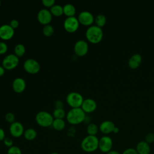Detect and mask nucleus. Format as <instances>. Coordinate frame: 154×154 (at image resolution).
Listing matches in <instances>:
<instances>
[{"label": "nucleus", "mask_w": 154, "mask_h": 154, "mask_svg": "<svg viewBox=\"0 0 154 154\" xmlns=\"http://www.w3.org/2000/svg\"><path fill=\"white\" fill-rule=\"evenodd\" d=\"M82 150L87 153H92L99 149V138L96 135H87L81 142Z\"/></svg>", "instance_id": "7ed1b4c3"}, {"label": "nucleus", "mask_w": 154, "mask_h": 154, "mask_svg": "<svg viewBox=\"0 0 154 154\" xmlns=\"http://www.w3.org/2000/svg\"><path fill=\"white\" fill-rule=\"evenodd\" d=\"M35 120L38 125L43 128H48L52 126L54 120L53 116L48 111H40L35 115Z\"/></svg>", "instance_id": "20e7f679"}, {"label": "nucleus", "mask_w": 154, "mask_h": 154, "mask_svg": "<svg viewBox=\"0 0 154 154\" xmlns=\"http://www.w3.org/2000/svg\"><path fill=\"white\" fill-rule=\"evenodd\" d=\"M51 154H59L58 153L56 152H52Z\"/></svg>", "instance_id": "79ce46f5"}, {"label": "nucleus", "mask_w": 154, "mask_h": 154, "mask_svg": "<svg viewBox=\"0 0 154 154\" xmlns=\"http://www.w3.org/2000/svg\"><path fill=\"white\" fill-rule=\"evenodd\" d=\"M52 15L56 16V17H59L61 16L63 13V7L59 4H55L54 5L51 9L49 10Z\"/></svg>", "instance_id": "5701e85b"}, {"label": "nucleus", "mask_w": 154, "mask_h": 154, "mask_svg": "<svg viewBox=\"0 0 154 154\" xmlns=\"http://www.w3.org/2000/svg\"><path fill=\"white\" fill-rule=\"evenodd\" d=\"M116 127L114 123L110 120H105L102 122L99 126V131L104 134H109L113 132V130Z\"/></svg>", "instance_id": "f3484780"}, {"label": "nucleus", "mask_w": 154, "mask_h": 154, "mask_svg": "<svg viewBox=\"0 0 154 154\" xmlns=\"http://www.w3.org/2000/svg\"><path fill=\"white\" fill-rule=\"evenodd\" d=\"M19 63V58L14 54H10L5 56L2 61V66L5 70H10L15 69Z\"/></svg>", "instance_id": "423d86ee"}, {"label": "nucleus", "mask_w": 154, "mask_h": 154, "mask_svg": "<svg viewBox=\"0 0 154 154\" xmlns=\"http://www.w3.org/2000/svg\"><path fill=\"white\" fill-rule=\"evenodd\" d=\"M14 35V29L9 24L0 26V38L2 40H9Z\"/></svg>", "instance_id": "4468645a"}, {"label": "nucleus", "mask_w": 154, "mask_h": 154, "mask_svg": "<svg viewBox=\"0 0 154 154\" xmlns=\"http://www.w3.org/2000/svg\"><path fill=\"white\" fill-rule=\"evenodd\" d=\"M4 144L8 148H10L13 146V141L10 137H5L3 141Z\"/></svg>", "instance_id": "2f4dec72"}, {"label": "nucleus", "mask_w": 154, "mask_h": 154, "mask_svg": "<svg viewBox=\"0 0 154 154\" xmlns=\"http://www.w3.org/2000/svg\"><path fill=\"white\" fill-rule=\"evenodd\" d=\"M119 132V128L117 127V126H116V127L114 128V130H113V132L115 133V134H117V133H118Z\"/></svg>", "instance_id": "a19ab883"}, {"label": "nucleus", "mask_w": 154, "mask_h": 154, "mask_svg": "<svg viewBox=\"0 0 154 154\" xmlns=\"http://www.w3.org/2000/svg\"><path fill=\"white\" fill-rule=\"evenodd\" d=\"M142 62V57L140 54H133L128 60V66L132 69L138 68Z\"/></svg>", "instance_id": "a211bd4d"}, {"label": "nucleus", "mask_w": 154, "mask_h": 154, "mask_svg": "<svg viewBox=\"0 0 154 154\" xmlns=\"http://www.w3.org/2000/svg\"><path fill=\"white\" fill-rule=\"evenodd\" d=\"M37 18L40 23L46 25L49 24L52 21V15L49 10L43 8L38 11Z\"/></svg>", "instance_id": "9b49d317"}, {"label": "nucleus", "mask_w": 154, "mask_h": 154, "mask_svg": "<svg viewBox=\"0 0 154 154\" xmlns=\"http://www.w3.org/2000/svg\"><path fill=\"white\" fill-rule=\"evenodd\" d=\"M63 13L67 16V17L75 16L76 13V8L72 4H66L63 6Z\"/></svg>", "instance_id": "aec40b11"}, {"label": "nucleus", "mask_w": 154, "mask_h": 154, "mask_svg": "<svg viewBox=\"0 0 154 154\" xmlns=\"http://www.w3.org/2000/svg\"><path fill=\"white\" fill-rule=\"evenodd\" d=\"M5 137V132L4 130L2 128H0V141H4Z\"/></svg>", "instance_id": "4c0bfd02"}, {"label": "nucleus", "mask_w": 154, "mask_h": 154, "mask_svg": "<svg viewBox=\"0 0 154 154\" xmlns=\"http://www.w3.org/2000/svg\"><path fill=\"white\" fill-rule=\"evenodd\" d=\"M81 108L85 113H91L96 109L97 103L94 99L87 98L84 99Z\"/></svg>", "instance_id": "2eb2a0df"}, {"label": "nucleus", "mask_w": 154, "mask_h": 154, "mask_svg": "<svg viewBox=\"0 0 154 154\" xmlns=\"http://www.w3.org/2000/svg\"><path fill=\"white\" fill-rule=\"evenodd\" d=\"M99 129L97 125L95 123H91L88 125L87 127V132L88 135H96Z\"/></svg>", "instance_id": "a878e982"}, {"label": "nucleus", "mask_w": 154, "mask_h": 154, "mask_svg": "<svg viewBox=\"0 0 154 154\" xmlns=\"http://www.w3.org/2000/svg\"><path fill=\"white\" fill-rule=\"evenodd\" d=\"M122 154H138L137 150H135V149L130 147V148H128L126 149H125Z\"/></svg>", "instance_id": "f704fd0d"}, {"label": "nucleus", "mask_w": 154, "mask_h": 154, "mask_svg": "<svg viewBox=\"0 0 154 154\" xmlns=\"http://www.w3.org/2000/svg\"><path fill=\"white\" fill-rule=\"evenodd\" d=\"M24 70L29 74L34 75L37 73L40 70V65L39 63L35 59L28 58L23 64Z\"/></svg>", "instance_id": "0eeeda50"}, {"label": "nucleus", "mask_w": 154, "mask_h": 154, "mask_svg": "<svg viewBox=\"0 0 154 154\" xmlns=\"http://www.w3.org/2000/svg\"><path fill=\"white\" fill-rule=\"evenodd\" d=\"M66 120L71 125H76L82 123L85 119V112L81 108H71L66 114Z\"/></svg>", "instance_id": "f257e3e1"}, {"label": "nucleus", "mask_w": 154, "mask_h": 154, "mask_svg": "<svg viewBox=\"0 0 154 154\" xmlns=\"http://www.w3.org/2000/svg\"><path fill=\"white\" fill-rule=\"evenodd\" d=\"M0 152H1V144H0Z\"/></svg>", "instance_id": "c03bdc74"}, {"label": "nucleus", "mask_w": 154, "mask_h": 154, "mask_svg": "<svg viewBox=\"0 0 154 154\" xmlns=\"http://www.w3.org/2000/svg\"><path fill=\"white\" fill-rule=\"evenodd\" d=\"M94 22L96 23V25L102 28L106 24V17L103 14H99L94 17Z\"/></svg>", "instance_id": "393cba45"}, {"label": "nucleus", "mask_w": 154, "mask_h": 154, "mask_svg": "<svg viewBox=\"0 0 154 154\" xmlns=\"http://www.w3.org/2000/svg\"><path fill=\"white\" fill-rule=\"evenodd\" d=\"M106 154H120V153L117 150H111L109 152H108V153H106Z\"/></svg>", "instance_id": "ea45409f"}, {"label": "nucleus", "mask_w": 154, "mask_h": 154, "mask_svg": "<svg viewBox=\"0 0 154 154\" xmlns=\"http://www.w3.org/2000/svg\"><path fill=\"white\" fill-rule=\"evenodd\" d=\"M42 2L45 7L51 8L54 5H55V1L54 0H42Z\"/></svg>", "instance_id": "72a5a7b5"}, {"label": "nucleus", "mask_w": 154, "mask_h": 154, "mask_svg": "<svg viewBox=\"0 0 154 154\" xmlns=\"http://www.w3.org/2000/svg\"><path fill=\"white\" fill-rule=\"evenodd\" d=\"M5 120L11 124L13 123H14L15 121V119H16V117H15V116L14 114L13 113V112H7L5 116Z\"/></svg>", "instance_id": "c756f323"}, {"label": "nucleus", "mask_w": 154, "mask_h": 154, "mask_svg": "<svg viewBox=\"0 0 154 154\" xmlns=\"http://www.w3.org/2000/svg\"><path fill=\"white\" fill-rule=\"evenodd\" d=\"M79 26L78 19L75 16L67 17L64 21L63 26L64 29L70 33L76 32Z\"/></svg>", "instance_id": "6e6552de"}, {"label": "nucleus", "mask_w": 154, "mask_h": 154, "mask_svg": "<svg viewBox=\"0 0 154 154\" xmlns=\"http://www.w3.org/2000/svg\"><path fill=\"white\" fill-rule=\"evenodd\" d=\"M84 98L82 94L76 91H72L66 96V102L72 108H81Z\"/></svg>", "instance_id": "39448f33"}, {"label": "nucleus", "mask_w": 154, "mask_h": 154, "mask_svg": "<svg viewBox=\"0 0 154 154\" xmlns=\"http://www.w3.org/2000/svg\"><path fill=\"white\" fill-rule=\"evenodd\" d=\"M24 127L19 122H14L10 124L9 127V132L10 135L14 138H19L23 135Z\"/></svg>", "instance_id": "ddd939ff"}, {"label": "nucleus", "mask_w": 154, "mask_h": 154, "mask_svg": "<svg viewBox=\"0 0 154 154\" xmlns=\"http://www.w3.org/2000/svg\"><path fill=\"white\" fill-rule=\"evenodd\" d=\"M112 145V140L109 136L105 135L99 139V149L103 153H106L111 151Z\"/></svg>", "instance_id": "1a4fd4ad"}, {"label": "nucleus", "mask_w": 154, "mask_h": 154, "mask_svg": "<svg viewBox=\"0 0 154 154\" xmlns=\"http://www.w3.org/2000/svg\"><path fill=\"white\" fill-rule=\"evenodd\" d=\"M5 71V69L3 67V66H0V76H2L4 75Z\"/></svg>", "instance_id": "58836bf2"}, {"label": "nucleus", "mask_w": 154, "mask_h": 154, "mask_svg": "<svg viewBox=\"0 0 154 154\" xmlns=\"http://www.w3.org/2000/svg\"><path fill=\"white\" fill-rule=\"evenodd\" d=\"M78 19L82 25L91 26L94 21V17L91 13L88 11H82L79 13L78 16Z\"/></svg>", "instance_id": "9d476101"}, {"label": "nucleus", "mask_w": 154, "mask_h": 154, "mask_svg": "<svg viewBox=\"0 0 154 154\" xmlns=\"http://www.w3.org/2000/svg\"><path fill=\"white\" fill-rule=\"evenodd\" d=\"M12 88L16 93H22L26 88V82L25 79L20 77L15 78L12 82Z\"/></svg>", "instance_id": "dca6fc26"}, {"label": "nucleus", "mask_w": 154, "mask_h": 154, "mask_svg": "<svg viewBox=\"0 0 154 154\" xmlns=\"http://www.w3.org/2000/svg\"><path fill=\"white\" fill-rule=\"evenodd\" d=\"M9 25L14 29H16L19 26V21L17 19H13L10 20Z\"/></svg>", "instance_id": "c9c22d12"}, {"label": "nucleus", "mask_w": 154, "mask_h": 154, "mask_svg": "<svg viewBox=\"0 0 154 154\" xmlns=\"http://www.w3.org/2000/svg\"><path fill=\"white\" fill-rule=\"evenodd\" d=\"M23 137L25 140L28 141L34 140L37 135V131L33 128H28L25 130L23 133Z\"/></svg>", "instance_id": "4be33fe9"}, {"label": "nucleus", "mask_w": 154, "mask_h": 154, "mask_svg": "<svg viewBox=\"0 0 154 154\" xmlns=\"http://www.w3.org/2000/svg\"><path fill=\"white\" fill-rule=\"evenodd\" d=\"M103 32L102 28L96 25L90 26L86 30L85 37L87 40L94 44L99 43L103 38Z\"/></svg>", "instance_id": "f03ea898"}, {"label": "nucleus", "mask_w": 154, "mask_h": 154, "mask_svg": "<svg viewBox=\"0 0 154 154\" xmlns=\"http://www.w3.org/2000/svg\"><path fill=\"white\" fill-rule=\"evenodd\" d=\"M135 150L138 154H150V147L145 141H141L138 142L136 146Z\"/></svg>", "instance_id": "6ab92c4d"}, {"label": "nucleus", "mask_w": 154, "mask_h": 154, "mask_svg": "<svg viewBox=\"0 0 154 154\" xmlns=\"http://www.w3.org/2000/svg\"><path fill=\"white\" fill-rule=\"evenodd\" d=\"M26 52L25 46L22 43L17 44L14 48V53L17 57H22Z\"/></svg>", "instance_id": "b1692460"}, {"label": "nucleus", "mask_w": 154, "mask_h": 154, "mask_svg": "<svg viewBox=\"0 0 154 154\" xmlns=\"http://www.w3.org/2000/svg\"><path fill=\"white\" fill-rule=\"evenodd\" d=\"M52 126L54 129L57 131H61L65 128L66 122L64 119H54L52 124Z\"/></svg>", "instance_id": "412c9836"}, {"label": "nucleus", "mask_w": 154, "mask_h": 154, "mask_svg": "<svg viewBox=\"0 0 154 154\" xmlns=\"http://www.w3.org/2000/svg\"><path fill=\"white\" fill-rule=\"evenodd\" d=\"M74 52L79 57L85 55L88 51V45L84 40H79L74 45Z\"/></svg>", "instance_id": "f8f14e48"}, {"label": "nucleus", "mask_w": 154, "mask_h": 154, "mask_svg": "<svg viewBox=\"0 0 154 154\" xmlns=\"http://www.w3.org/2000/svg\"><path fill=\"white\" fill-rule=\"evenodd\" d=\"M1 1H0V6H1Z\"/></svg>", "instance_id": "37998d69"}, {"label": "nucleus", "mask_w": 154, "mask_h": 154, "mask_svg": "<svg viewBox=\"0 0 154 154\" xmlns=\"http://www.w3.org/2000/svg\"><path fill=\"white\" fill-rule=\"evenodd\" d=\"M7 154H22V152L20 147L16 146H13L8 149Z\"/></svg>", "instance_id": "c85d7f7f"}, {"label": "nucleus", "mask_w": 154, "mask_h": 154, "mask_svg": "<svg viewBox=\"0 0 154 154\" xmlns=\"http://www.w3.org/2000/svg\"><path fill=\"white\" fill-rule=\"evenodd\" d=\"M43 34L46 37H51L54 33V28L51 24L44 25L42 29Z\"/></svg>", "instance_id": "cd10ccee"}, {"label": "nucleus", "mask_w": 154, "mask_h": 154, "mask_svg": "<svg viewBox=\"0 0 154 154\" xmlns=\"http://www.w3.org/2000/svg\"><path fill=\"white\" fill-rule=\"evenodd\" d=\"M144 141L149 144L151 143H153L154 142V134L152 132L147 134L145 137Z\"/></svg>", "instance_id": "473e14b6"}, {"label": "nucleus", "mask_w": 154, "mask_h": 154, "mask_svg": "<svg viewBox=\"0 0 154 154\" xmlns=\"http://www.w3.org/2000/svg\"><path fill=\"white\" fill-rule=\"evenodd\" d=\"M0 154H1V153H0Z\"/></svg>", "instance_id": "a18cd8bd"}, {"label": "nucleus", "mask_w": 154, "mask_h": 154, "mask_svg": "<svg viewBox=\"0 0 154 154\" xmlns=\"http://www.w3.org/2000/svg\"><path fill=\"white\" fill-rule=\"evenodd\" d=\"M8 51V46L4 42H0V55L5 54Z\"/></svg>", "instance_id": "7c9ffc66"}, {"label": "nucleus", "mask_w": 154, "mask_h": 154, "mask_svg": "<svg viewBox=\"0 0 154 154\" xmlns=\"http://www.w3.org/2000/svg\"><path fill=\"white\" fill-rule=\"evenodd\" d=\"M54 105L55 108H63L64 103L61 100H57L55 102Z\"/></svg>", "instance_id": "e433bc0d"}, {"label": "nucleus", "mask_w": 154, "mask_h": 154, "mask_svg": "<svg viewBox=\"0 0 154 154\" xmlns=\"http://www.w3.org/2000/svg\"><path fill=\"white\" fill-rule=\"evenodd\" d=\"M52 116L54 119H63L66 116V112L63 108H55Z\"/></svg>", "instance_id": "bb28decb"}]
</instances>
